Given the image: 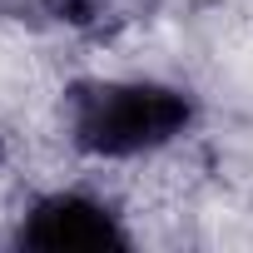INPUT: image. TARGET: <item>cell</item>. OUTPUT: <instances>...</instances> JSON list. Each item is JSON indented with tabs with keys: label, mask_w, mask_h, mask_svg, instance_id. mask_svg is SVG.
Wrapping results in <instances>:
<instances>
[{
	"label": "cell",
	"mask_w": 253,
	"mask_h": 253,
	"mask_svg": "<svg viewBox=\"0 0 253 253\" xmlns=\"http://www.w3.org/2000/svg\"><path fill=\"white\" fill-rule=\"evenodd\" d=\"M189 94L159 80H94L70 94V139L99 159L154 154L189 129Z\"/></svg>",
	"instance_id": "6da1fadb"
},
{
	"label": "cell",
	"mask_w": 253,
	"mask_h": 253,
	"mask_svg": "<svg viewBox=\"0 0 253 253\" xmlns=\"http://www.w3.org/2000/svg\"><path fill=\"white\" fill-rule=\"evenodd\" d=\"M20 243L25 248H124L129 233H124L119 213L80 189H60L45 194L25 218H20Z\"/></svg>",
	"instance_id": "7a4b0ae2"
}]
</instances>
